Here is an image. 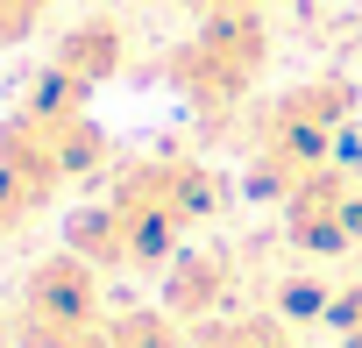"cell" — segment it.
<instances>
[{"label":"cell","instance_id":"7a4b0ae2","mask_svg":"<svg viewBox=\"0 0 362 348\" xmlns=\"http://www.w3.org/2000/svg\"><path fill=\"white\" fill-rule=\"evenodd\" d=\"M270 64V36H263V15L256 8H235V15H206L185 43L170 50V86L185 93L199 114H228Z\"/></svg>","mask_w":362,"mask_h":348},{"label":"cell","instance_id":"6da1fadb","mask_svg":"<svg viewBox=\"0 0 362 348\" xmlns=\"http://www.w3.org/2000/svg\"><path fill=\"white\" fill-rule=\"evenodd\" d=\"M348 107H355V93L341 79H313V86H291L263 114V135H256V178H263V192H298L313 170L334 163V135H341Z\"/></svg>","mask_w":362,"mask_h":348},{"label":"cell","instance_id":"3957f363","mask_svg":"<svg viewBox=\"0 0 362 348\" xmlns=\"http://www.w3.org/2000/svg\"><path fill=\"white\" fill-rule=\"evenodd\" d=\"M114 71H121V22H107V15L78 22V29L64 36V50H57V79L86 93V86L114 79Z\"/></svg>","mask_w":362,"mask_h":348}]
</instances>
